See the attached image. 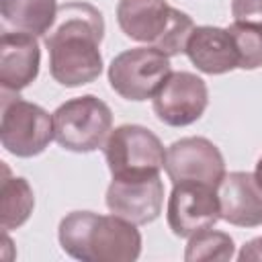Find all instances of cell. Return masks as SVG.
I'll return each mask as SVG.
<instances>
[{
    "mask_svg": "<svg viewBox=\"0 0 262 262\" xmlns=\"http://www.w3.org/2000/svg\"><path fill=\"white\" fill-rule=\"evenodd\" d=\"M164 170L172 184L176 182H203L219 186L225 172V160L219 147L207 137H182L166 149Z\"/></svg>",
    "mask_w": 262,
    "mask_h": 262,
    "instance_id": "11",
    "label": "cell"
},
{
    "mask_svg": "<svg viewBox=\"0 0 262 262\" xmlns=\"http://www.w3.org/2000/svg\"><path fill=\"white\" fill-rule=\"evenodd\" d=\"M168 227L178 237H190L196 231L213 227L221 219L217 188L203 182H176L168 196Z\"/></svg>",
    "mask_w": 262,
    "mask_h": 262,
    "instance_id": "8",
    "label": "cell"
},
{
    "mask_svg": "<svg viewBox=\"0 0 262 262\" xmlns=\"http://www.w3.org/2000/svg\"><path fill=\"white\" fill-rule=\"evenodd\" d=\"M184 53L203 74L219 76L237 68V51L227 27H194L186 41Z\"/></svg>",
    "mask_w": 262,
    "mask_h": 262,
    "instance_id": "14",
    "label": "cell"
},
{
    "mask_svg": "<svg viewBox=\"0 0 262 262\" xmlns=\"http://www.w3.org/2000/svg\"><path fill=\"white\" fill-rule=\"evenodd\" d=\"M102 151L113 176L160 174L166 164V149L160 137L143 125L115 127Z\"/></svg>",
    "mask_w": 262,
    "mask_h": 262,
    "instance_id": "7",
    "label": "cell"
},
{
    "mask_svg": "<svg viewBox=\"0 0 262 262\" xmlns=\"http://www.w3.org/2000/svg\"><path fill=\"white\" fill-rule=\"evenodd\" d=\"M233 20L262 25V0H231Z\"/></svg>",
    "mask_w": 262,
    "mask_h": 262,
    "instance_id": "19",
    "label": "cell"
},
{
    "mask_svg": "<svg viewBox=\"0 0 262 262\" xmlns=\"http://www.w3.org/2000/svg\"><path fill=\"white\" fill-rule=\"evenodd\" d=\"M237 260L246 262V260H262V239L254 237L248 244H244L242 252L237 254Z\"/></svg>",
    "mask_w": 262,
    "mask_h": 262,
    "instance_id": "20",
    "label": "cell"
},
{
    "mask_svg": "<svg viewBox=\"0 0 262 262\" xmlns=\"http://www.w3.org/2000/svg\"><path fill=\"white\" fill-rule=\"evenodd\" d=\"M41 49L35 35L4 31L0 37V86L2 92H20L39 76Z\"/></svg>",
    "mask_w": 262,
    "mask_h": 262,
    "instance_id": "12",
    "label": "cell"
},
{
    "mask_svg": "<svg viewBox=\"0 0 262 262\" xmlns=\"http://www.w3.org/2000/svg\"><path fill=\"white\" fill-rule=\"evenodd\" d=\"M61 250L82 262H133L141 254V233L119 215L72 211L59 221Z\"/></svg>",
    "mask_w": 262,
    "mask_h": 262,
    "instance_id": "2",
    "label": "cell"
},
{
    "mask_svg": "<svg viewBox=\"0 0 262 262\" xmlns=\"http://www.w3.org/2000/svg\"><path fill=\"white\" fill-rule=\"evenodd\" d=\"M57 0H0V16L8 31L45 35L57 16Z\"/></svg>",
    "mask_w": 262,
    "mask_h": 262,
    "instance_id": "15",
    "label": "cell"
},
{
    "mask_svg": "<svg viewBox=\"0 0 262 262\" xmlns=\"http://www.w3.org/2000/svg\"><path fill=\"white\" fill-rule=\"evenodd\" d=\"M260 239H262V237H260Z\"/></svg>",
    "mask_w": 262,
    "mask_h": 262,
    "instance_id": "22",
    "label": "cell"
},
{
    "mask_svg": "<svg viewBox=\"0 0 262 262\" xmlns=\"http://www.w3.org/2000/svg\"><path fill=\"white\" fill-rule=\"evenodd\" d=\"M55 141L74 154H90L104 145L113 131V113L104 100L84 94L66 100L53 111Z\"/></svg>",
    "mask_w": 262,
    "mask_h": 262,
    "instance_id": "4",
    "label": "cell"
},
{
    "mask_svg": "<svg viewBox=\"0 0 262 262\" xmlns=\"http://www.w3.org/2000/svg\"><path fill=\"white\" fill-rule=\"evenodd\" d=\"M51 139H55L53 115L35 102L2 92L0 141L8 154L33 158L43 154Z\"/></svg>",
    "mask_w": 262,
    "mask_h": 262,
    "instance_id": "5",
    "label": "cell"
},
{
    "mask_svg": "<svg viewBox=\"0 0 262 262\" xmlns=\"http://www.w3.org/2000/svg\"><path fill=\"white\" fill-rule=\"evenodd\" d=\"M254 176H256V180H258V184H260V188H262V158H260V160H258V164H256Z\"/></svg>",
    "mask_w": 262,
    "mask_h": 262,
    "instance_id": "21",
    "label": "cell"
},
{
    "mask_svg": "<svg viewBox=\"0 0 262 262\" xmlns=\"http://www.w3.org/2000/svg\"><path fill=\"white\" fill-rule=\"evenodd\" d=\"M172 74L170 57L156 47H133L113 57L108 66L111 88L125 100L154 98L164 80Z\"/></svg>",
    "mask_w": 262,
    "mask_h": 262,
    "instance_id": "6",
    "label": "cell"
},
{
    "mask_svg": "<svg viewBox=\"0 0 262 262\" xmlns=\"http://www.w3.org/2000/svg\"><path fill=\"white\" fill-rule=\"evenodd\" d=\"M221 219L235 227L262 225V188L250 172H229L217 186Z\"/></svg>",
    "mask_w": 262,
    "mask_h": 262,
    "instance_id": "13",
    "label": "cell"
},
{
    "mask_svg": "<svg viewBox=\"0 0 262 262\" xmlns=\"http://www.w3.org/2000/svg\"><path fill=\"white\" fill-rule=\"evenodd\" d=\"M235 256V244L229 233L217 231L213 227L196 231L188 237L184 260L186 262H203V260H221L227 262Z\"/></svg>",
    "mask_w": 262,
    "mask_h": 262,
    "instance_id": "17",
    "label": "cell"
},
{
    "mask_svg": "<svg viewBox=\"0 0 262 262\" xmlns=\"http://www.w3.org/2000/svg\"><path fill=\"white\" fill-rule=\"evenodd\" d=\"M235 51L239 70H258L262 68V25L233 20L227 27Z\"/></svg>",
    "mask_w": 262,
    "mask_h": 262,
    "instance_id": "18",
    "label": "cell"
},
{
    "mask_svg": "<svg viewBox=\"0 0 262 262\" xmlns=\"http://www.w3.org/2000/svg\"><path fill=\"white\" fill-rule=\"evenodd\" d=\"M2 184H0V225L4 231L16 229L33 213L35 207V194L27 178L10 176V170L6 162H2Z\"/></svg>",
    "mask_w": 262,
    "mask_h": 262,
    "instance_id": "16",
    "label": "cell"
},
{
    "mask_svg": "<svg viewBox=\"0 0 262 262\" xmlns=\"http://www.w3.org/2000/svg\"><path fill=\"white\" fill-rule=\"evenodd\" d=\"M117 23L125 37L156 47L168 57L184 53L194 29L192 18L166 0H119Z\"/></svg>",
    "mask_w": 262,
    "mask_h": 262,
    "instance_id": "3",
    "label": "cell"
},
{
    "mask_svg": "<svg viewBox=\"0 0 262 262\" xmlns=\"http://www.w3.org/2000/svg\"><path fill=\"white\" fill-rule=\"evenodd\" d=\"M102 37L104 18L96 6L88 2L59 6L53 27L43 35L53 80L66 88L94 82L102 72Z\"/></svg>",
    "mask_w": 262,
    "mask_h": 262,
    "instance_id": "1",
    "label": "cell"
},
{
    "mask_svg": "<svg viewBox=\"0 0 262 262\" xmlns=\"http://www.w3.org/2000/svg\"><path fill=\"white\" fill-rule=\"evenodd\" d=\"M151 100L154 113L164 125L186 127L203 117L209 104V90L201 76L192 72H172Z\"/></svg>",
    "mask_w": 262,
    "mask_h": 262,
    "instance_id": "10",
    "label": "cell"
},
{
    "mask_svg": "<svg viewBox=\"0 0 262 262\" xmlns=\"http://www.w3.org/2000/svg\"><path fill=\"white\" fill-rule=\"evenodd\" d=\"M104 203L111 213L135 225H147L162 213L164 182L160 174L113 176Z\"/></svg>",
    "mask_w": 262,
    "mask_h": 262,
    "instance_id": "9",
    "label": "cell"
}]
</instances>
